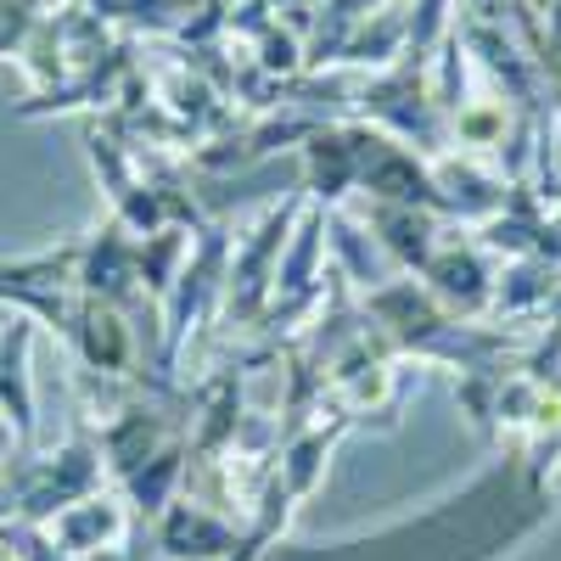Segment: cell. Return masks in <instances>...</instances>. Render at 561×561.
Segmentation results:
<instances>
[{"mask_svg": "<svg viewBox=\"0 0 561 561\" xmlns=\"http://www.w3.org/2000/svg\"><path fill=\"white\" fill-rule=\"evenodd\" d=\"M34 28H39V18H34V0H0V57L18 51V45H23Z\"/></svg>", "mask_w": 561, "mask_h": 561, "instance_id": "3", "label": "cell"}, {"mask_svg": "<svg viewBox=\"0 0 561 561\" xmlns=\"http://www.w3.org/2000/svg\"><path fill=\"white\" fill-rule=\"evenodd\" d=\"M0 478H7V494H12V517L18 523H51L62 505L84 500L102 489V438L79 433L62 455H18L0 466Z\"/></svg>", "mask_w": 561, "mask_h": 561, "instance_id": "1", "label": "cell"}, {"mask_svg": "<svg viewBox=\"0 0 561 561\" xmlns=\"http://www.w3.org/2000/svg\"><path fill=\"white\" fill-rule=\"evenodd\" d=\"M45 528H51V539H57L68 556H102V550H113V545L129 534V517H124L118 500H107V494L96 489V494L62 505Z\"/></svg>", "mask_w": 561, "mask_h": 561, "instance_id": "2", "label": "cell"}]
</instances>
